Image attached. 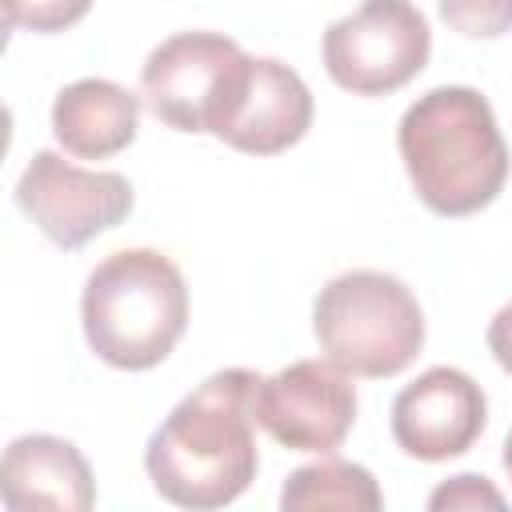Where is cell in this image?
Returning <instances> with one entry per match:
<instances>
[{"mask_svg":"<svg viewBox=\"0 0 512 512\" xmlns=\"http://www.w3.org/2000/svg\"><path fill=\"white\" fill-rule=\"evenodd\" d=\"M256 380L252 368L212 372L148 436L144 472L168 504L208 512L248 492L260 468Z\"/></svg>","mask_w":512,"mask_h":512,"instance_id":"obj_1","label":"cell"},{"mask_svg":"<svg viewBox=\"0 0 512 512\" xmlns=\"http://www.w3.org/2000/svg\"><path fill=\"white\" fill-rule=\"evenodd\" d=\"M412 192L436 216L488 208L508 180V144L492 104L468 84H440L416 96L396 128Z\"/></svg>","mask_w":512,"mask_h":512,"instance_id":"obj_2","label":"cell"},{"mask_svg":"<svg viewBox=\"0 0 512 512\" xmlns=\"http://www.w3.org/2000/svg\"><path fill=\"white\" fill-rule=\"evenodd\" d=\"M80 324L96 360L120 372L156 368L188 328L184 272L156 248H120L88 272Z\"/></svg>","mask_w":512,"mask_h":512,"instance_id":"obj_3","label":"cell"},{"mask_svg":"<svg viewBox=\"0 0 512 512\" xmlns=\"http://www.w3.org/2000/svg\"><path fill=\"white\" fill-rule=\"evenodd\" d=\"M312 336L348 376H400L424 348V312L412 288L376 268L332 276L312 300Z\"/></svg>","mask_w":512,"mask_h":512,"instance_id":"obj_4","label":"cell"},{"mask_svg":"<svg viewBox=\"0 0 512 512\" xmlns=\"http://www.w3.org/2000/svg\"><path fill=\"white\" fill-rule=\"evenodd\" d=\"M252 60L224 32H176L148 52L140 96L160 124L220 140L248 88Z\"/></svg>","mask_w":512,"mask_h":512,"instance_id":"obj_5","label":"cell"},{"mask_svg":"<svg viewBox=\"0 0 512 512\" xmlns=\"http://www.w3.org/2000/svg\"><path fill=\"white\" fill-rule=\"evenodd\" d=\"M324 72L352 96H388L432 56V28L412 0H360L324 28Z\"/></svg>","mask_w":512,"mask_h":512,"instance_id":"obj_6","label":"cell"},{"mask_svg":"<svg viewBox=\"0 0 512 512\" xmlns=\"http://www.w3.org/2000/svg\"><path fill=\"white\" fill-rule=\"evenodd\" d=\"M20 212L64 252L84 248L100 232L128 220L136 192L120 172H96L64 160L60 152H36L16 180Z\"/></svg>","mask_w":512,"mask_h":512,"instance_id":"obj_7","label":"cell"},{"mask_svg":"<svg viewBox=\"0 0 512 512\" xmlns=\"http://www.w3.org/2000/svg\"><path fill=\"white\" fill-rule=\"evenodd\" d=\"M256 424L292 452H336L356 424V388L344 368L324 360H296L256 380Z\"/></svg>","mask_w":512,"mask_h":512,"instance_id":"obj_8","label":"cell"},{"mask_svg":"<svg viewBox=\"0 0 512 512\" xmlns=\"http://www.w3.org/2000/svg\"><path fill=\"white\" fill-rule=\"evenodd\" d=\"M488 424L484 388L448 364L420 372L392 400V440L404 456L440 464L464 456Z\"/></svg>","mask_w":512,"mask_h":512,"instance_id":"obj_9","label":"cell"},{"mask_svg":"<svg viewBox=\"0 0 512 512\" xmlns=\"http://www.w3.org/2000/svg\"><path fill=\"white\" fill-rule=\"evenodd\" d=\"M0 500L8 512H88L96 504V480L72 440L28 432L4 448Z\"/></svg>","mask_w":512,"mask_h":512,"instance_id":"obj_10","label":"cell"},{"mask_svg":"<svg viewBox=\"0 0 512 512\" xmlns=\"http://www.w3.org/2000/svg\"><path fill=\"white\" fill-rule=\"evenodd\" d=\"M312 128V92L308 84L280 60L256 56L248 88L220 132V140L248 156H276L304 140Z\"/></svg>","mask_w":512,"mask_h":512,"instance_id":"obj_11","label":"cell"},{"mask_svg":"<svg viewBox=\"0 0 512 512\" xmlns=\"http://www.w3.org/2000/svg\"><path fill=\"white\" fill-rule=\"evenodd\" d=\"M140 132V96L104 76L72 80L52 100V136L76 160H108Z\"/></svg>","mask_w":512,"mask_h":512,"instance_id":"obj_12","label":"cell"},{"mask_svg":"<svg viewBox=\"0 0 512 512\" xmlns=\"http://www.w3.org/2000/svg\"><path fill=\"white\" fill-rule=\"evenodd\" d=\"M284 512H308V508H340V512H376L384 508V492L376 476L364 464L336 460L332 452L316 464L296 468L280 488Z\"/></svg>","mask_w":512,"mask_h":512,"instance_id":"obj_13","label":"cell"},{"mask_svg":"<svg viewBox=\"0 0 512 512\" xmlns=\"http://www.w3.org/2000/svg\"><path fill=\"white\" fill-rule=\"evenodd\" d=\"M4 4V28H28L40 36L64 32L80 24L92 8V0H0Z\"/></svg>","mask_w":512,"mask_h":512,"instance_id":"obj_14","label":"cell"},{"mask_svg":"<svg viewBox=\"0 0 512 512\" xmlns=\"http://www.w3.org/2000/svg\"><path fill=\"white\" fill-rule=\"evenodd\" d=\"M440 20L468 40H496L512 28V0H440Z\"/></svg>","mask_w":512,"mask_h":512,"instance_id":"obj_15","label":"cell"},{"mask_svg":"<svg viewBox=\"0 0 512 512\" xmlns=\"http://www.w3.org/2000/svg\"><path fill=\"white\" fill-rule=\"evenodd\" d=\"M428 508L432 512H476V508H508L504 492L492 488L488 476H476V472H460V476H448L444 484L432 488L428 496Z\"/></svg>","mask_w":512,"mask_h":512,"instance_id":"obj_16","label":"cell"},{"mask_svg":"<svg viewBox=\"0 0 512 512\" xmlns=\"http://www.w3.org/2000/svg\"><path fill=\"white\" fill-rule=\"evenodd\" d=\"M484 340H488V352H492V360L512 376V304H504L492 320H488V332H484Z\"/></svg>","mask_w":512,"mask_h":512,"instance_id":"obj_17","label":"cell"},{"mask_svg":"<svg viewBox=\"0 0 512 512\" xmlns=\"http://www.w3.org/2000/svg\"><path fill=\"white\" fill-rule=\"evenodd\" d=\"M500 464H504V472H508V480H512V432L504 436V452H500Z\"/></svg>","mask_w":512,"mask_h":512,"instance_id":"obj_18","label":"cell"}]
</instances>
